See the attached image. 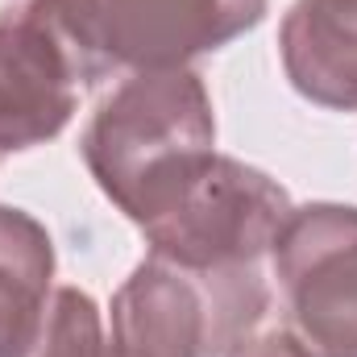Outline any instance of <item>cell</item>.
Masks as SVG:
<instances>
[{"instance_id":"8","label":"cell","mask_w":357,"mask_h":357,"mask_svg":"<svg viewBox=\"0 0 357 357\" xmlns=\"http://www.w3.org/2000/svg\"><path fill=\"white\" fill-rule=\"evenodd\" d=\"M54 299V237L13 204H0V357H29Z\"/></svg>"},{"instance_id":"7","label":"cell","mask_w":357,"mask_h":357,"mask_svg":"<svg viewBox=\"0 0 357 357\" xmlns=\"http://www.w3.org/2000/svg\"><path fill=\"white\" fill-rule=\"evenodd\" d=\"M278 59L307 104L357 112V0H295L278 25Z\"/></svg>"},{"instance_id":"10","label":"cell","mask_w":357,"mask_h":357,"mask_svg":"<svg viewBox=\"0 0 357 357\" xmlns=\"http://www.w3.org/2000/svg\"><path fill=\"white\" fill-rule=\"evenodd\" d=\"M229 357H312L307 354V345L295 337V333H266V337H250L237 354H229Z\"/></svg>"},{"instance_id":"1","label":"cell","mask_w":357,"mask_h":357,"mask_svg":"<svg viewBox=\"0 0 357 357\" xmlns=\"http://www.w3.org/2000/svg\"><path fill=\"white\" fill-rule=\"evenodd\" d=\"M104 199L142 233L175 212L216 158V108L195 67L137 71L100 96L79 137Z\"/></svg>"},{"instance_id":"9","label":"cell","mask_w":357,"mask_h":357,"mask_svg":"<svg viewBox=\"0 0 357 357\" xmlns=\"http://www.w3.org/2000/svg\"><path fill=\"white\" fill-rule=\"evenodd\" d=\"M29 357H108L104 316L88 291L79 287H54L46 328Z\"/></svg>"},{"instance_id":"6","label":"cell","mask_w":357,"mask_h":357,"mask_svg":"<svg viewBox=\"0 0 357 357\" xmlns=\"http://www.w3.org/2000/svg\"><path fill=\"white\" fill-rule=\"evenodd\" d=\"M79 71L33 0L0 13V158L54 142L79 108Z\"/></svg>"},{"instance_id":"3","label":"cell","mask_w":357,"mask_h":357,"mask_svg":"<svg viewBox=\"0 0 357 357\" xmlns=\"http://www.w3.org/2000/svg\"><path fill=\"white\" fill-rule=\"evenodd\" d=\"M84 84L175 71L258 29L270 0H33Z\"/></svg>"},{"instance_id":"4","label":"cell","mask_w":357,"mask_h":357,"mask_svg":"<svg viewBox=\"0 0 357 357\" xmlns=\"http://www.w3.org/2000/svg\"><path fill=\"white\" fill-rule=\"evenodd\" d=\"M291 208L295 204L278 178L241 158L216 154L175 212L146 229V245L158 258L195 270L262 266Z\"/></svg>"},{"instance_id":"5","label":"cell","mask_w":357,"mask_h":357,"mask_svg":"<svg viewBox=\"0 0 357 357\" xmlns=\"http://www.w3.org/2000/svg\"><path fill=\"white\" fill-rule=\"evenodd\" d=\"M291 333L312 357H357V204L291 208L274 250Z\"/></svg>"},{"instance_id":"11","label":"cell","mask_w":357,"mask_h":357,"mask_svg":"<svg viewBox=\"0 0 357 357\" xmlns=\"http://www.w3.org/2000/svg\"><path fill=\"white\" fill-rule=\"evenodd\" d=\"M0 162H4V158H0Z\"/></svg>"},{"instance_id":"2","label":"cell","mask_w":357,"mask_h":357,"mask_svg":"<svg viewBox=\"0 0 357 357\" xmlns=\"http://www.w3.org/2000/svg\"><path fill=\"white\" fill-rule=\"evenodd\" d=\"M270 312L262 266L195 270L146 254L108 307V357H229Z\"/></svg>"}]
</instances>
